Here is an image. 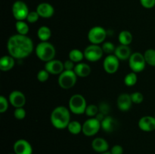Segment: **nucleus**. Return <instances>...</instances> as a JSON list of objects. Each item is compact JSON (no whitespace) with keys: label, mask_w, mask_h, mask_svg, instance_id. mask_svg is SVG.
<instances>
[{"label":"nucleus","mask_w":155,"mask_h":154,"mask_svg":"<svg viewBox=\"0 0 155 154\" xmlns=\"http://www.w3.org/2000/svg\"><path fill=\"white\" fill-rule=\"evenodd\" d=\"M14 116L18 120H22L26 117V110L23 107L15 108L14 111Z\"/></svg>","instance_id":"34"},{"label":"nucleus","mask_w":155,"mask_h":154,"mask_svg":"<svg viewBox=\"0 0 155 154\" xmlns=\"http://www.w3.org/2000/svg\"><path fill=\"white\" fill-rule=\"evenodd\" d=\"M8 101L11 105L13 106L15 108L23 107L26 104V97L23 92L20 91H12L8 96Z\"/></svg>","instance_id":"13"},{"label":"nucleus","mask_w":155,"mask_h":154,"mask_svg":"<svg viewBox=\"0 0 155 154\" xmlns=\"http://www.w3.org/2000/svg\"><path fill=\"white\" fill-rule=\"evenodd\" d=\"M130 96H131L132 101L135 104H142L144 101V95L139 91L133 92V93L130 94Z\"/></svg>","instance_id":"32"},{"label":"nucleus","mask_w":155,"mask_h":154,"mask_svg":"<svg viewBox=\"0 0 155 154\" xmlns=\"http://www.w3.org/2000/svg\"><path fill=\"white\" fill-rule=\"evenodd\" d=\"M15 29L18 34L20 35H27L30 30L28 24L25 21H17L15 23Z\"/></svg>","instance_id":"27"},{"label":"nucleus","mask_w":155,"mask_h":154,"mask_svg":"<svg viewBox=\"0 0 155 154\" xmlns=\"http://www.w3.org/2000/svg\"><path fill=\"white\" fill-rule=\"evenodd\" d=\"M98 110L99 113H102L104 116H108V113L110 112V107L107 103L101 102L98 105Z\"/></svg>","instance_id":"36"},{"label":"nucleus","mask_w":155,"mask_h":154,"mask_svg":"<svg viewBox=\"0 0 155 154\" xmlns=\"http://www.w3.org/2000/svg\"><path fill=\"white\" fill-rule=\"evenodd\" d=\"M8 154H15V152H13V153H8Z\"/></svg>","instance_id":"42"},{"label":"nucleus","mask_w":155,"mask_h":154,"mask_svg":"<svg viewBox=\"0 0 155 154\" xmlns=\"http://www.w3.org/2000/svg\"><path fill=\"white\" fill-rule=\"evenodd\" d=\"M15 154H33V147L29 141L24 139L16 140L13 146Z\"/></svg>","instance_id":"12"},{"label":"nucleus","mask_w":155,"mask_h":154,"mask_svg":"<svg viewBox=\"0 0 155 154\" xmlns=\"http://www.w3.org/2000/svg\"><path fill=\"white\" fill-rule=\"evenodd\" d=\"M12 14L16 21H25L30 13L28 7L24 2L18 0L12 5Z\"/></svg>","instance_id":"10"},{"label":"nucleus","mask_w":155,"mask_h":154,"mask_svg":"<svg viewBox=\"0 0 155 154\" xmlns=\"http://www.w3.org/2000/svg\"><path fill=\"white\" fill-rule=\"evenodd\" d=\"M75 63L72 61L71 60L68 59V60H65L64 62V70H74V67H75Z\"/></svg>","instance_id":"40"},{"label":"nucleus","mask_w":155,"mask_h":154,"mask_svg":"<svg viewBox=\"0 0 155 154\" xmlns=\"http://www.w3.org/2000/svg\"><path fill=\"white\" fill-rule=\"evenodd\" d=\"M132 54L133 53L131 51V48L129 47V45H120V44L116 47V49H115L114 53V54L120 60H122V61L129 60Z\"/></svg>","instance_id":"20"},{"label":"nucleus","mask_w":155,"mask_h":154,"mask_svg":"<svg viewBox=\"0 0 155 154\" xmlns=\"http://www.w3.org/2000/svg\"><path fill=\"white\" fill-rule=\"evenodd\" d=\"M84 57L85 59L89 62H96L101 60L103 57V50L101 48V46L99 45H88L85 48L84 51Z\"/></svg>","instance_id":"9"},{"label":"nucleus","mask_w":155,"mask_h":154,"mask_svg":"<svg viewBox=\"0 0 155 154\" xmlns=\"http://www.w3.org/2000/svg\"><path fill=\"white\" fill-rule=\"evenodd\" d=\"M98 112H99V110H98V106L95 105V104H89V105H87V107H86L85 113L89 117L93 118L96 116Z\"/></svg>","instance_id":"31"},{"label":"nucleus","mask_w":155,"mask_h":154,"mask_svg":"<svg viewBox=\"0 0 155 154\" xmlns=\"http://www.w3.org/2000/svg\"><path fill=\"white\" fill-rule=\"evenodd\" d=\"M145 61L147 64L151 66H155V49L149 48L144 53Z\"/></svg>","instance_id":"29"},{"label":"nucleus","mask_w":155,"mask_h":154,"mask_svg":"<svg viewBox=\"0 0 155 154\" xmlns=\"http://www.w3.org/2000/svg\"><path fill=\"white\" fill-rule=\"evenodd\" d=\"M7 49L8 54L15 59H24L32 54L34 45L27 35L15 34L8 40Z\"/></svg>","instance_id":"1"},{"label":"nucleus","mask_w":155,"mask_h":154,"mask_svg":"<svg viewBox=\"0 0 155 154\" xmlns=\"http://www.w3.org/2000/svg\"><path fill=\"white\" fill-rule=\"evenodd\" d=\"M92 147L94 151L101 154L108 151L109 143L103 137H95L92 142Z\"/></svg>","instance_id":"19"},{"label":"nucleus","mask_w":155,"mask_h":154,"mask_svg":"<svg viewBox=\"0 0 155 154\" xmlns=\"http://www.w3.org/2000/svg\"><path fill=\"white\" fill-rule=\"evenodd\" d=\"M138 81V77H137V73L135 72H130L129 73H127V75L124 77V84L125 85L128 86V87H132V86H134L137 83Z\"/></svg>","instance_id":"28"},{"label":"nucleus","mask_w":155,"mask_h":154,"mask_svg":"<svg viewBox=\"0 0 155 154\" xmlns=\"http://www.w3.org/2000/svg\"><path fill=\"white\" fill-rule=\"evenodd\" d=\"M133 40V34L128 30H123L118 35V41L120 45H130Z\"/></svg>","instance_id":"24"},{"label":"nucleus","mask_w":155,"mask_h":154,"mask_svg":"<svg viewBox=\"0 0 155 154\" xmlns=\"http://www.w3.org/2000/svg\"><path fill=\"white\" fill-rule=\"evenodd\" d=\"M91 70L92 69H91L90 66L83 62L77 63L74 69L77 77H80V78H85V77L89 76V74L91 73Z\"/></svg>","instance_id":"21"},{"label":"nucleus","mask_w":155,"mask_h":154,"mask_svg":"<svg viewBox=\"0 0 155 154\" xmlns=\"http://www.w3.org/2000/svg\"><path fill=\"white\" fill-rule=\"evenodd\" d=\"M120 60L114 54H108L104 59L103 61V68L104 71L108 74H114L117 72L120 66Z\"/></svg>","instance_id":"11"},{"label":"nucleus","mask_w":155,"mask_h":154,"mask_svg":"<svg viewBox=\"0 0 155 154\" xmlns=\"http://www.w3.org/2000/svg\"><path fill=\"white\" fill-rule=\"evenodd\" d=\"M44 69L48 71L49 74L58 75L64 70L63 62L59 60H55V59L46 62Z\"/></svg>","instance_id":"14"},{"label":"nucleus","mask_w":155,"mask_h":154,"mask_svg":"<svg viewBox=\"0 0 155 154\" xmlns=\"http://www.w3.org/2000/svg\"><path fill=\"white\" fill-rule=\"evenodd\" d=\"M37 36L41 42H47L51 36V31L47 26H41L37 30Z\"/></svg>","instance_id":"23"},{"label":"nucleus","mask_w":155,"mask_h":154,"mask_svg":"<svg viewBox=\"0 0 155 154\" xmlns=\"http://www.w3.org/2000/svg\"><path fill=\"white\" fill-rule=\"evenodd\" d=\"M101 48L103 50V52L108 55V54H113L114 53L116 47L111 42L107 41V42H103L102 45H101Z\"/></svg>","instance_id":"30"},{"label":"nucleus","mask_w":155,"mask_h":154,"mask_svg":"<svg viewBox=\"0 0 155 154\" xmlns=\"http://www.w3.org/2000/svg\"><path fill=\"white\" fill-rule=\"evenodd\" d=\"M154 118H155V113H154Z\"/></svg>","instance_id":"43"},{"label":"nucleus","mask_w":155,"mask_h":154,"mask_svg":"<svg viewBox=\"0 0 155 154\" xmlns=\"http://www.w3.org/2000/svg\"><path fill=\"white\" fill-rule=\"evenodd\" d=\"M39 18L40 17H39L37 11H30V13L28 14V16H27L26 21L28 23H30V24H34L36 21H38Z\"/></svg>","instance_id":"37"},{"label":"nucleus","mask_w":155,"mask_h":154,"mask_svg":"<svg viewBox=\"0 0 155 154\" xmlns=\"http://www.w3.org/2000/svg\"><path fill=\"white\" fill-rule=\"evenodd\" d=\"M101 128V122L95 117L86 119L83 124L82 133L87 137H92L95 135Z\"/></svg>","instance_id":"8"},{"label":"nucleus","mask_w":155,"mask_h":154,"mask_svg":"<svg viewBox=\"0 0 155 154\" xmlns=\"http://www.w3.org/2000/svg\"><path fill=\"white\" fill-rule=\"evenodd\" d=\"M128 61L129 66H130L131 70L136 73L143 71L147 64L145 57H144V54L138 52V51L132 54Z\"/></svg>","instance_id":"7"},{"label":"nucleus","mask_w":155,"mask_h":154,"mask_svg":"<svg viewBox=\"0 0 155 154\" xmlns=\"http://www.w3.org/2000/svg\"><path fill=\"white\" fill-rule=\"evenodd\" d=\"M86 107L87 104L86 98L80 94L72 95L68 102L70 111L75 115H82L85 113Z\"/></svg>","instance_id":"4"},{"label":"nucleus","mask_w":155,"mask_h":154,"mask_svg":"<svg viewBox=\"0 0 155 154\" xmlns=\"http://www.w3.org/2000/svg\"><path fill=\"white\" fill-rule=\"evenodd\" d=\"M36 55L43 62H48L54 59L56 49L54 45L49 42H40L35 48Z\"/></svg>","instance_id":"3"},{"label":"nucleus","mask_w":155,"mask_h":154,"mask_svg":"<svg viewBox=\"0 0 155 154\" xmlns=\"http://www.w3.org/2000/svg\"><path fill=\"white\" fill-rule=\"evenodd\" d=\"M68 57H69L70 60L74 61L75 63H80L85 58L84 53L77 48H74V49L71 50L69 54H68Z\"/></svg>","instance_id":"25"},{"label":"nucleus","mask_w":155,"mask_h":154,"mask_svg":"<svg viewBox=\"0 0 155 154\" xmlns=\"http://www.w3.org/2000/svg\"><path fill=\"white\" fill-rule=\"evenodd\" d=\"M36 11L39 17L42 18H50L54 15V9L51 4L47 2H42L38 5Z\"/></svg>","instance_id":"18"},{"label":"nucleus","mask_w":155,"mask_h":154,"mask_svg":"<svg viewBox=\"0 0 155 154\" xmlns=\"http://www.w3.org/2000/svg\"><path fill=\"white\" fill-rule=\"evenodd\" d=\"M49 72L45 70V69H40L36 74V78H37L38 81L40 82H45L49 78Z\"/></svg>","instance_id":"33"},{"label":"nucleus","mask_w":155,"mask_h":154,"mask_svg":"<svg viewBox=\"0 0 155 154\" xmlns=\"http://www.w3.org/2000/svg\"><path fill=\"white\" fill-rule=\"evenodd\" d=\"M133 104L131 96L130 94L127 93L120 94L117 100V105L118 109L124 112L128 111L129 110H130Z\"/></svg>","instance_id":"16"},{"label":"nucleus","mask_w":155,"mask_h":154,"mask_svg":"<svg viewBox=\"0 0 155 154\" xmlns=\"http://www.w3.org/2000/svg\"><path fill=\"white\" fill-rule=\"evenodd\" d=\"M101 154H111V153H110V151H107V152H103V153H101Z\"/></svg>","instance_id":"41"},{"label":"nucleus","mask_w":155,"mask_h":154,"mask_svg":"<svg viewBox=\"0 0 155 154\" xmlns=\"http://www.w3.org/2000/svg\"><path fill=\"white\" fill-rule=\"evenodd\" d=\"M140 3L145 8H152L155 6V0H140Z\"/></svg>","instance_id":"38"},{"label":"nucleus","mask_w":155,"mask_h":154,"mask_svg":"<svg viewBox=\"0 0 155 154\" xmlns=\"http://www.w3.org/2000/svg\"><path fill=\"white\" fill-rule=\"evenodd\" d=\"M77 81V75L74 70H64L58 79L59 86L63 89L71 88L76 85Z\"/></svg>","instance_id":"5"},{"label":"nucleus","mask_w":155,"mask_h":154,"mask_svg":"<svg viewBox=\"0 0 155 154\" xmlns=\"http://www.w3.org/2000/svg\"><path fill=\"white\" fill-rule=\"evenodd\" d=\"M88 40L91 44L100 45L102 44L107 37V31L101 26H95L89 30L87 35Z\"/></svg>","instance_id":"6"},{"label":"nucleus","mask_w":155,"mask_h":154,"mask_svg":"<svg viewBox=\"0 0 155 154\" xmlns=\"http://www.w3.org/2000/svg\"><path fill=\"white\" fill-rule=\"evenodd\" d=\"M15 60L13 57L8 55L2 56L0 59V69L3 72H8L15 66Z\"/></svg>","instance_id":"22"},{"label":"nucleus","mask_w":155,"mask_h":154,"mask_svg":"<svg viewBox=\"0 0 155 154\" xmlns=\"http://www.w3.org/2000/svg\"><path fill=\"white\" fill-rule=\"evenodd\" d=\"M68 130L71 134L77 135L83 131V125L77 120L71 121L68 126Z\"/></svg>","instance_id":"26"},{"label":"nucleus","mask_w":155,"mask_h":154,"mask_svg":"<svg viewBox=\"0 0 155 154\" xmlns=\"http://www.w3.org/2000/svg\"><path fill=\"white\" fill-rule=\"evenodd\" d=\"M118 125L117 120L110 116H106L101 122V129L106 133H112L117 128Z\"/></svg>","instance_id":"17"},{"label":"nucleus","mask_w":155,"mask_h":154,"mask_svg":"<svg viewBox=\"0 0 155 154\" xmlns=\"http://www.w3.org/2000/svg\"><path fill=\"white\" fill-rule=\"evenodd\" d=\"M9 101L3 95L0 96V113H3L8 109Z\"/></svg>","instance_id":"35"},{"label":"nucleus","mask_w":155,"mask_h":154,"mask_svg":"<svg viewBox=\"0 0 155 154\" xmlns=\"http://www.w3.org/2000/svg\"><path fill=\"white\" fill-rule=\"evenodd\" d=\"M111 154H124V148L121 145H114L110 150Z\"/></svg>","instance_id":"39"},{"label":"nucleus","mask_w":155,"mask_h":154,"mask_svg":"<svg viewBox=\"0 0 155 154\" xmlns=\"http://www.w3.org/2000/svg\"><path fill=\"white\" fill-rule=\"evenodd\" d=\"M51 125L57 129H64L68 128L71 122V111L64 106L56 107L50 116Z\"/></svg>","instance_id":"2"},{"label":"nucleus","mask_w":155,"mask_h":154,"mask_svg":"<svg viewBox=\"0 0 155 154\" xmlns=\"http://www.w3.org/2000/svg\"><path fill=\"white\" fill-rule=\"evenodd\" d=\"M139 128L145 132H151L155 130V118L154 116H142L138 122Z\"/></svg>","instance_id":"15"}]
</instances>
